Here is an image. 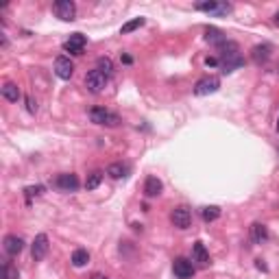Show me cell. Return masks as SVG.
<instances>
[{"mask_svg":"<svg viewBox=\"0 0 279 279\" xmlns=\"http://www.w3.org/2000/svg\"><path fill=\"white\" fill-rule=\"evenodd\" d=\"M172 273L179 279H192L194 277V264L188 258H177L172 262Z\"/></svg>","mask_w":279,"mask_h":279,"instance_id":"8","label":"cell"},{"mask_svg":"<svg viewBox=\"0 0 279 279\" xmlns=\"http://www.w3.org/2000/svg\"><path fill=\"white\" fill-rule=\"evenodd\" d=\"M94 279H107V277H94Z\"/></svg>","mask_w":279,"mask_h":279,"instance_id":"32","label":"cell"},{"mask_svg":"<svg viewBox=\"0 0 279 279\" xmlns=\"http://www.w3.org/2000/svg\"><path fill=\"white\" fill-rule=\"evenodd\" d=\"M31 255L35 262H42L48 255V236L46 233H37L31 244Z\"/></svg>","mask_w":279,"mask_h":279,"instance_id":"7","label":"cell"},{"mask_svg":"<svg viewBox=\"0 0 279 279\" xmlns=\"http://www.w3.org/2000/svg\"><path fill=\"white\" fill-rule=\"evenodd\" d=\"M87 262H90V253H87L85 249H76L74 253H72V266H76V269L85 266Z\"/></svg>","mask_w":279,"mask_h":279,"instance_id":"20","label":"cell"},{"mask_svg":"<svg viewBox=\"0 0 279 279\" xmlns=\"http://www.w3.org/2000/svg\"><path fill=\"white\" fill-rule=\"evenodd\" d=\"M53 11H55V15L63 22H72L76 18V4L72 0H57V2L53 4Z\"/></svg>","mask_w":279,"mask_h":279,"instance_id":"3","label":"cell"},{"mask_svg":"<svg viewBox=\"0 0 279 279\" xmlns=\"http://www.w3.org/2000/svg\"><path fill=\"white\" fill-rule=\"evenodd\" d=\"M101 181H103V172H101V170H94V172L87 174V179H85V188H87V190H96L98 185H101Z\"/></svg>","mask_w":279,"mask_h":279,"instance_id":"21","label":"cell"},{"mask_svg":"<svg viewBox=\"0 0 279 279\" xmlns=\"http://www.w3.org/2000/svg\"><path fill=\"white\" fill-rule=\"evenodd\" d=\"M249 231H251V240H253V244H264L266 240H269V227L262 225V223H253Z\"/></svg>","mask_w":279,"mask_h":279,"instance_id":"14","label":"cell"},{"mask_svg":"<svg viewBox=\"0 0 279 279\" xmlns=\"http://www.w3.org/2000/svg\"><path fill=\"white\" fill-rule=\"evenodd\" d=\"M170 221H172V225L177 229H188L190 225H192V212H190L188 207L179 205V207H174V210L170 212Z\"/></svg>","mask_w":279,"mask_h":279,"instance_id":"5","label":"cell"},{"mask_svg":"<svg viewBox=\"0 0 279 279\" xmlns=\"http://www.w3.org/2000/svg\"><path fill=\"white\" fill-rule=\"evenodd\" d=\"M273 22H275V24L279 26V13H275V18H273Z\"/></svg>","mask_w":279,"mask_h":279,"instance_id":"31","label":"cell"},{"mask_svg":"<svg viewBox=\"0 0 279 279\" xmlns=\"http://www.w3.org/2000/svg\"><path fill=\"white\" fill-rule=\"evenodd\" d=\"M221 87V79L218 76H203V79L196 81L194 85V94L196 96H207V94H214Z\"/></svg>","mask_w":279,"mask_h":279,"instance_id":"4","label":"cell"},{"mask_svg":"<svg viewBox=\"0 0 279 279\" xmlns=\"http://www.w3.org/2000/svg\"><path fill=\"white\" fill-rule=\"evenodd\" d=\"M162 190H164V185H162L160 179H157V177H146V181H144V194L149 196V199L160 196Z\"/></svg>","mask_w":279,"mask_h":279,"instance_id":"16","label":"cell"},{"mask_svg":"<svg viewBox=\"0 0 279 279\" xmlns=\"http://www.w3.org/2000/svg\"><path fill=\"white\" fill-rule=\"evenodd\" d=\"M277 131H279V118H277Z\"/></svg>","mask_w":279,"mask_h":279,"instance_id":"33","label":"cell"},{"mask_svg":"<svg viewBox=\"0 0 279 279\" xmlns=\"http://www.w3.org/2000/svg\"><path fill=\"white\" fill-rule=\"evenodd\" d=\"M55 74H57L59 79H63V81L72 79V74H74V63L70 61V57H65V55H59V57L55 59Z\"/></svg>","mask_w":279,"mask_h":279,"instance_id":"6","label":"cell"},{"mask_svg":"<svg viewBox=\"0 0 279 279\" xmlns=\"http://www.w3.org/2000/svg\"><path fill=\"white\" fill-rule=\"evenodd\" d=\"M2 279H18V271L13 269L11 262H4L2 264Z\"/></svg>","mask_w":279,"mask_h":279,"instance_id":"25","label":"cell"},{"mask_svg":"<svg viewBox=\"0 0 279 279\" xmlns=\"http://www.w3.org/2000/svg\"><path fill=\"white\" fill-rule=\"evenodd\" d=\"M24 103H26V112L29 113H37V103L33 96H24Z\"/></svg>","mask_w":279,"mask_h":279,"instance_id":"27","label":"cell"},{"mask_svg":"<svg viewBox=\"0 0 279 279\" xmlns=\"http://www.w3.org/2000/svg\"><path fill=\"white\" fill-rule=\"evenodd\" d=\"M44 185H29V188H24V194H26V199H31V196H40L44 192Z\"/></svg>","mask_w":279,"mask_h":279,"instance_id":"26","label":"cell"},{"mask_svg":"<svg viewBox=\"0 0 279 279\" xmlns=\"http://www.w3.org/2000/svg\"><path fill=\"white\" fill-rule=\"evenodd\" d=\"M277 72H279V63H277Z\"/></svg>","mask_w":279,"mask_h":279,"instance_id":"34","label":"cell"},{"mask_svg":"<svg viewBox=\"0 0 279 279\" xmlns=\"http://www.w3.org/2000/svg\"><path fill=\"white\" fill-rule=\"evenodd\" d=\"M85 44H87L85 35H81V33H72V35L63 42V51L70 53V55H83Z\"/></svg>","mask_w":279,"mask_h":279,"instance_id":"9","label":"cell"},{"mask_svg":"<svg viewBox=\"0 0 279 279\" xmlns=\"http://www.w3.org/2000/svg\"><path fill=\"white\" fill-rule=\"evenodd\" d=\"M201 216H203L205 223H214V221L221 218V207H218V205H207V207H203Z\"/></svg>","mask_w":279,"mask_h":279,"instance_id":"19","label":"cell"},{"mask_svg":"<svg viewBox=\"0 0 279 279\" xmlns=\"http://www.w3.org/2000/svg\"><path fill=\"white\" fill-rule=\"evenodd\" d=\"M192 262H196L199 266H207V264H210V253H207L205 244L199 242V240H196L194 247H192Z\"/></svg>","mask_w":279,"mask_h":279,"instance_id":"15","label":"cell"},{"mask_svg":"<svg viewBox=\"0 0 279 279\" xmlns=\"http://www.w3.org/2000/svg\"><path fill=\"white\" fill-rule=\"evenodd\" d=\"M2 244H4V251H7V255H20L22 251H24V240H22L20 236H13V233L4 236Z\"/></svg>","mask_w":279,"mask_h":279,"instance_id":"13","label":"cell"},{"mask_svg":"<svg viewBox=\"0 0 279 279\" xmlns=\"http://www.w3.org/2000/svg\"><path fill=\"white\" fill-rule=\"evenodd\" d=\"M271 53H273V48L269 46V44H258V46H253L251 48V61L253 63H266L271 59Z\"/></svg>","mask_w":279,"mask_h":279,"instance_id":"12","label":"cell"},{"mask_svg":"<svg viewBox=\"0 0 279 279\" xmlns=\"http://www.w3.org/2000/svg\"><path fill=\"white\" fill-rule=\"evenodd\" d=\"M120 59H122V63H127V65H129V63H133V59H131L129 55H122V57H120Z\"/></svg>","mask_w":279,"mask_h":279,"instance_id":"29","label":"cell"},{"mask_svg":"<svg viewBox=\"0 0 279 279\" xmlns=\"http://www.w3.org/2000/svg\"><path fill=\"white\" fill-rule=\"evenodd\" d=\"M55 185H57L59 190H63V192H74V190L79 188V179H76V174H72V172H65V174H59V177L55 179Z\"/></svg>","mask_w":279,"mask_h":279,"instance_id":"11","label":"cell"},{"mask_svg":"<svg viewBox=\"0 0 279 279\" xmlns=\"http://www.w3.org/2000/svg\"><path fill=\"white\" fill-rule=\"evenodd\" d=\"M205 40L210 44H214V46H221L223 42H227V35L221 29H216V26H207L205 29Z\"/></svg>","mask_w":279,"mask_h":279,"instance_id":"17","label":"cell"},{"mask_svg":"<svg viewBox=\"0 0 279 279\" xmlns=\"http://www.w3.org/2000/svg\"><path fill=\"white\" fill-rule=\"evenodd\" d=\"M107 81H109V76H107L105 72H101V70H98V68L90 70V72L85 74V87L92 92V94H98V92H103V90H105Z\"/></svg>","mask_w":279,"mask_h":279,"instance_id":"2","label":"cell"},{"mask_svg":"<svg viewBox=\"0 0 279 279\" xmlns=\"http://www.w3.org/2000/svg\"><path fill=\"white\" fill-rule=\"evenodd\" d=\"M205 65H221V61H218L216 57H207L205 59Z\"/></svg>","mask_w":279,"mask_h":279,"instance_id":"28","label":"cell"},{"mask_svg":"<svg viewBox=\"0 0 279 279\" xmlns=\"http://www.w3.org/2000/svg\"><path fill=\"white\" fill-rule=\"evenodd\" d=\"M144 18H135V20H131V22H127V24L122 26V29H120V33H122V35H127V33H133L135 29H140V26H144Z\"/></svg>","mask_w":279,"mask_h":279,"instance_id":"23","label":"cell"},{"mask_svg":"<svg viewBox=\"0 0 279 279\" xmlns=\"http://www.w3.org/2000/svg\"><path fill=\"white\" fill-rule=\"evenodd\" d=\"M90 120L94 124H103V127H118L120 124V118L116 116V113L109 112V109H105V107L90 109Z\"/></svg>","mask_w":279,"mask_h":279,"instance_id":"1","label":"cell"},{"mask_svg":"<svg viewBox=\"0 0 279 279\" xmlns=\"http://www.w3.org/2000/svg\"><path fill=\"white\" fill-rule=\"evenodd\" d=\"M98 70H101V72H105L107 76L113 72V63H112V59L109 57H101L98 59Z\"/></svg>","mask_w":279,"mask_h":279,"instance_id":"24","label":"cell"},{"mask_svg":"<svg viewBox=\"0 0 279 279\" xmlns=\"http://www.w3.org/2000/svg\"><path fill=\"white\" fill-rule=\"evenodd\" d=\"M255 262H258V264H255V266H258V269H260V271H266V266H264V264H262V260H255Z\"/></svg>","mask_w":279,"mask_h":279,"instance_id":"30","label":"cell"},{"mask_svg":"<svg viewBox=\"0 0 279 279\" xmlns=\"http://www.w3.org/2000/svg\"><path fill=\"white\" fill-rule=\"evenodd\" d=\"M196 9H199V11H205V13H212V15H227L229 11H231V4L210 0V2H199V4H196Z\"/></svg>","mask_w":279,"mask_h":279,"instance_id":"10","label":"cell"},{"mask_svg":"<svg viewBox=\"0 0 279 279\" xmlns=\"http://www.w3.org/2000/svg\"><path fill=\"white\" fill-rule=\"evenodd\" d=\"M0 92H2V96H4V101H9V103H18L20 101V87L15 85V83H4L2 87H0Z\"/></svg>","mask_w":279,"mask_h":279,"instance_id":"18","label":"cell"},{"mask_svg":"<svg viewBox=\"0 0 279 279\" xmlns=\"http://www.w3.org/2000/svg\"><path fill=\"white\" fill-rule=\"evenodd\" d=\"M107 174L112 179H122L124 174H127V168H124L122 164H109V166H107Z\"/></svg>","mask_w":279,"mask_h":279,"instance_id":"22","label":"cell"}]
</instances>
